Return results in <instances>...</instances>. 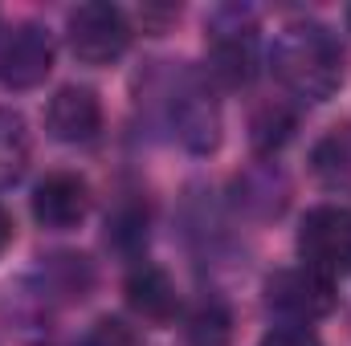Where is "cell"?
Masks as SVG:
<instances>
[{
	"label": "cell",
	"mask_w": 351,
	"mask_h": 346,
	"mask_svg": "<svg viewBox=\"0 0 351 346\" xmlns=\"http://www.w3.org/2000/svg\"><path fill=\"white\" fill-rule=\"evenodd\" d=\"M66 37H70V49H74L78 62L110 66L131 45V21L123 16V8H114L106 0H90V4H78L70 12Z\"/></svg>",
	"instance_id": "3"
},
{
	"label": "cell",
	"mask_w": 351,
	"mask_h": 346,
	"mask_svg": "<svg viewBox=\"0 0 351 346\" xmlns=\"http://www.w3.org/2000/svg\"><path fill=\"white\" fill-rule=\"evenodd\" d=\"M298 253L302 265L335 277L351 269V212L335 204H319L302 216L298 228Z\"/></svg>",
	"instance_id": "6"
},
{
	"label": "cell",
	"mask_w": 351,
	"mask_h": 346,
	"mask_svg": "<svg viewBox=\"0 0 351 346\" xmlns=\"http://www.w3.org/2000/svg\"><path fill=\"white\" fill-rule=\"evenodd\" d=\"M90 212V187L78 172H49L33 187V220L49 232L82 224Z\"/></svg>",
	"instance_id": "8"
},
{
	"label": "cell",
	"mask_w": 351,
	"mask_h": 346,
	"mask_svg": "<svg viewBox=\"0 0 351 346\" xmlns=\"http://www.w3.org/2000/svg\"><path fill=\"white\" fill-rule=\"evenodd\" d=\"M172 131L192 155H208L221 143V102L208 74H184L172 94Z\"/></svg>",
	"instance_id": "5"
},
{
	"label": "cell",
	"mask_w": 351,
	"mask_h": 346,
	"mask_svg": "<svg viewBox=\"0 0 351 346\" xmlns=\"http://www.w3.org/2000/svg\"><path fill=\"white\" fill-rule=\"evenodd\" d=\"M45 127L58 143H70V147H82L94 143L98 131H102V102L90 86H62L49 106H45Z\"/></svg>",
	"instance_id": "9"
},
{
	"label": "cell",
	"mask_w": 351,
	"mask_h": 346,
	"mask_svg": "<svg viewBox=\"0 0 351 346\" xmlns=\"http://www.w3.org/2000/svg\"><path fill=\"white\" fill-rule=\"evenodd\" d=\"M123 293H127V306H131L143 322H156V326L172 322L176 310H180L176 281L160 269V265H135L131 277H127V285H123Z\"/></svg>",
	"instance_id": "10"
},
{
	"label": "cell",
	"mask_w": 351,
	"mask_h": 346,
	"mask_svg": "<svg viewBox=\"0 0 351 346\" xmlns=\"http://www.w3.org/2000/svg\"><path fill=\"white\" fill-rule=\"evenodd\" d=\"M74 346H139V338L123 318H98Z\"/></svg>",
	"instance_id": "14"
},
{
	"label": "cell",
	"mask_w": 351,
	"mask_h": 346,
	"mask_svg": "<svg viewBox=\"0 0 351 346\" xmlns=\"http://www.w3.org/2000/svg\"><path fill=\"white\" fill-rule=\"evenodd\" d=\"M53 70V37L37 21H21L0 37V82L8 90H37Z\"/></svg>",
	"instance_id": "7"
},
{
	"label": "cell",
	"mask_w": 351,
	"mask_h": 346,
	"mask_svg": "<svg viewBox=\"0 0 351 346\" xmlns=\"http://www.w3.org/2000/svg\"><path fill=\"white\" fill-rule=\"evenodd\" d=\"M184 343L188 346H229L233 343V314L225 302L204 297L200 306H192V314L184 318Z\"/></svg>",
	"instance_id": "12"
},
{
	"label": "cell",
	"mask_w": 351,
	"mask_h": 346,
	"mask_svg": "<svg viewBox=\"0 0 351 346\" xmlns=\"http://www.w3.org/2000/svg\"><path fill=\"white\" fill-rule=\"evenodd\" d=\"M29 155H33V143H29L25 118L0 106V191L21 183V175L29 172Z\"/></svg>",
	"instance_id": "11"
},
{
	"label": "cell",
	"mask_w": 351,
	"mask_h": 346,
	"mask_svg": "<svg viewBox=\"0 0 351 346\" xmlns=\"http://www.w3.org/2000/svg\"><path fill=\"white\" fill-rule=\"evenodd\" d=\"M343 45L319 21H290L274 37L269 66L286 94L298 102H327L343 86Z\"/></svg>",
	"instance_id": "1"
},
{
	"label": "cell",
	"mask_w": 351,
	"mask_h": 346,
	"mask_svg": "<svg viewBox=\"0 0 351 346\" xmlns=\"http://www.w3.org/2000/svg\"><path fill=\"white\" fill-rule=\"evenodd\" d=\"M258 346H323V343H319V334H315L311 326H302V322H282V326H274Z\"/></svg>",
	"instance_id": "16"
},
{
	"label": "cell",
	"mask_w": 351,
	"mask_h": 346,
	"mask_svg": "<svg viewBox=\"0 0 351 346\" xmlns=\"http://www.w3.org/2000/svg\"><path fill=\"white\" fill-rule=\"evenodd\" d=\"M258 74V33L254 21L237 8H221L208 25V82L250 86Z\"/></svg>",
	"instance_id": "2"
},
{
	"label": "cell",
	"mask_w": 351,
	"mask_h": 346,
	"mask_svg": "<svg viewBox=\"0 0 351 346\" xmlns=\"http://www.w3.org/2000/svg\"><path fill=\"white\" fill-rule=\"evenodd\" d=\"M265 306L278 310L282 318L290 322H315V318H327L335 306H339V293H335V277L311 269V265H298V269H278L269 281H265Z\"/></svg>",
	"instance_id": "4"
},
{
	"label": "cell",
	"mask_w": 351,
	"mask_h": 346,
	"mask_svg": "<svg viewBox=\"0 0 351 346\" xmlns=\"http://www.w3.org/2000/svg\"><path fill=\"white\" fill-rule=\"evenodd\" d=\"M290 127H294V118L286 114V110H278V106H265L262 114L254 118V147L258 151H278L286 139H290Z\"/></svg>",
	"instance_id": "13"
},
{
	"label": "cell",
	"mask_w": 351,
	"mask_h": 346,
	"mask_svg": "<svg viewBox=\"0 0 351 346\" xmlns=\"http://www.w3.org/2000/svg\"><path fill=\"white\" fill-rule=\"evenodd\" d=\"M8 241H12V220H8V212L0 208V253L8 249Z\"/></svg>",
	"instance_id": "17"
},
{
	"label": "cell",
	"mask_w": 351,
	"mask_h": 346,
	"mask_svg": "<svg viewBox=\"0 0 351 346\" xmlns=\"http://www.w3.org/2000/svg\"><path fill=\"white\" fill-rule=\"evenodd\" d=\"M143 237H147V212H139V208H123L114 220H110V241L114 245H143Z\"/></svg>",
	"instance_id": "15"
},
{
	"label": "cell",
	"mask_w": 351,
	"mask_h": 346,
	"mask_svg": "<svg viewBox=\"0 0 351 346\" xmlns=\"http://www.w3.org/2000/svg\"><path fill=\"white\" fill-rule=\"evenodd\" d=\"M348 21H351V8H348Z\"/></svg>",
	"instance_id": "18"
}]
</instances>
